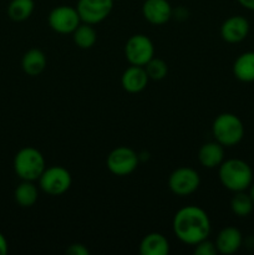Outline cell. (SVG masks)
Here are the masks:
<instances>
[{
    "label": "cell",
    "mask_w": 254,
    "mask_h": 255,
    "mask_svg": "<svg viewBox=\"0 0 254 255\" xmlns=\"http://www.w3.org/2000/svg\"><path fill=\"white\" fill-rule=\"evenodd\" d=\"M172 229L182 243L196 246L211 234V219L199 207L187 206L174 214Z\"/></svg>",
    "instance_id": "6da1fadb"
},
{
    "label": "cell",
    "mask_w": 254,
    "mask_h": 255,
    "mask_svg": "<svg viewBox=\"0 0 254 255\" xmlns=\"http://www.w3.org/2000/svg\"><path fill=\"white\" fill-rule=\"evenodd\" d=\"M219 181L224 188L232 192L248 189L253 182V171L243 159L231 158L223 161L219 166Z\"/></svg>",
    "instance_id": "7a4b0ae2"
},
{
    "label": "cell",
    "mask_w": 254,
    "mask_h": 255,
    "mask_svg": "<svg viewBox=\"0 0 254 255\" xmlns=\"http://www.w3.org/2000/svg\"><path fill=\"white\" fill-rule=\"evenodd\" d=\"M214 139L223 147H233L244 137V125L237 115L224 112L218 115L212 125Z\"/></svg>",
    "instance_id": "3957f363"
},
{
    "label": "cell",
    "mask_w": 254,
    "mask_h": 255,
    "mask_svg": "<svg viewBox=\"0 0 254 255\" xmlns=\"http://www.w3.org/2000/svg\"><path fill=\"white\" fill-rule=\"evenodd\" d=\"M45 168L44 156L34 147H24L15 154L14 171L22 181H39Z\"/></svg>",
    "instance_id": "277c9868"
},
{
    "label": "cell",
    "mask_w": 254,
    "mask_h": 255,
    "mask_svg": "<svg viewBox=\"0 0 254 255\" xmlns=\"http://www.w3.org/2000/svg\"><path fill=\"white\" fill-rule=\"evenodd\" d=\"M72 183L70 172L61 166L45 168L39 178V186L49 196H61L66 193Z\"/></svg>",
    "instance_id": "5b68a950"
},
{
    "label": "cell",
    "mask_w": 254,
    "mask_h": 255,
    "mask_svg": "<svg viewBox=\"0 0 254 255\" xmlns=\"http://www.w3.org/2000/svg\"><path fill=\"white\" fill-rule=\"evenodd\" d=\"M125 56L134 66H144L154 56V46L147 35H132L125 45Z\"/></svg>",
    "instance_id": "8992f818"
},
{
    "label": "cell",
    "mask_w": 254,
    "mask_h": 255,
    "mask_svg": "<svg viewBox=\"0 0 254 255\" xmlns=\"http://www.w3.org/2000/svg\"><path fill=\"white\" fill-rule=\"evenodd\" d=\"M138 162L139 157L133 149L121 146L110 152L106 159V166L112 174L124 177L136 171Z\"/></svg>",
    "instance_id": "52a82bcc"
},
{
    "label": "cell",
    "mask_w": 254,
    "mask_h": 255,
    "mask_svg": "<svg viewBox=\"0 0 254 255\" xmlns=\"http://www.w3.org/2000/svg\"><path fill=\"white\" fill-rule=\"evenodd\" d=\"M201 177L196 169L191 167H179L174 169L168 178V187L172 193L179 197L191 196L198 189Z\"/></svg>",
    "instance_id": "ba28073f"
},
{
    "label": "cell",
    "mask_w": 254,
    "mask_h": 255,
    "mask_svg": "<svg viewBox=\"0 0 254 255\" xmlns=\"http://www.w3.org/2000/svg\"><path fill=\"white\" fill-rule=\"evenodd\" d=\"M50 27L59 34H72L81 24V19L76 7L69 5H60L50 11L47 17Z\"/></svg>",
    "instance_id": "9c48e42d"
},
{
    "label": "cell",
    "mask_w": 254,
    "mask_h": 255,
    "mask_svg": "<svg viewBox=\"0 0 254 255\" xmlns=\"http://www.w3.org/2000/svg\"><path fill=\"white\" fill-rule=\"evenodd\" d=\"M115 0H79L76 10L82 22L99 24L104 21L112 11Z\"/></svg>",
    "instance_id": "30bf717a"
},
{
    "label": "cell",
    "mask_w": 254,
    "mask_h": 255,
    "mask_svg": "<svg viewBox=\"0 0 254 255\" xmlns=\"http://www.w3.org/2000/svg\"><path fill=\"white\" fill-rule=\"evenodd\" d=\"M249 34V21L241 15L228 17L221 26V36L229 44L243 41Z\"/></svg>",
    "instance_id": "8fae6325"
},
{
    "label": "cell",
    "mask_w": 254,
    "mask_h": 255,
    "mask_svg": "<svg viewBox=\"0 0 254 255\" xmlns=\"http://www.w3.org/2000/svg\"><path fill=\"white\" fill-rule=\"evenodd\" d=\"M142 15L152 25H163L172 17V6L167 0H144Z\"/></svg>",
    "instance_id": "7c38bea8"
},
{
    "label": "cell",
    "mask_w": 254,
    "mask_h": 255,
    "mask_svg": "<svg viewBox=\"0 0 254 255\" xmlns=\"http://www.w3.org/2000/svg\"><path fill=\"white\" fill-rule=\"evenodd\" d=\"M149 77L143 66L131 65L124 71L121 77V85L125 91L129 94H138L147 87Z\"/></svg>",
    "instance_id": "4fadbf2b"
},
{
    "label": "cell",
    "mask_w": 254,
    "mask_h": 255,
    "mask_svg": "<svg viewBox=\"0 0 254 255\" xmlns=\"http://www.w3.org/2000/svg\"><path fill=\"white\" fill-rule=\"evenodd\" d=\"M243 243V237L236 227H226L218 233L216 239V247L218 253L232 255L239 251Z\"/></svg>",
    "instance_id": "5bb4252c"
},
{
    "label": "cell",
    "mask_w": 254,
    "mask_h": 255,
    "mask_svg": "<svg viewBox=\"0 0 254 255\" xmlns=\"http://www.w3.org/2000/svg\"><path fill=\"white\" fill-rule=\"evenodd\" d=\"M198 161L204 168H217L224 161V147L217 141L202 144L198 151Z\"/></svg>",
    "instance_id": "9a60e30c"
},
{
    "label": "cell",
    "mask_w": 254,
    "mask_h": 255,
    "mask_svg": "<svg viewBox=\"0 0 254 255\" xmlns=\"http://www.w3.org/2000/svg\"><path fill=\"white\" fill-rule=\"evenodd\" d=\"M139 253L142 255H167L169 253L168 239L156 232L147 234L139 244Z\"/></svg>",
    "instance_id": "2e32d148"
},
{
    "label": "cell",
    "mask_w": 254,
    "mask_h": 255,
    "mask_svg": "<svg viewBox=\"0 0 254 255\" xmlns=\"http://www.w3.org/2000/svg\"><path fill=\"white\" fill-rule=\"evenodd\" d=\"M47 60L44 52L39 49H31L22 56L21 67L29 76H39L46 67Z\"/></svg>",
    "instance_id": "e0dca14e"
},
{
    "label": "cell",
    "mask_w": 254,
    "mask_h": 255,
    "mask_svg": "<svg viewBox=\"0 0 254 255\" xmlns=\"http://www.w3.org/2000/svg\"><path fill=\"white\" fill-rule=\"evenodd\" d=\"M233 74L242 82H254V51L239 55L233 64Z\"/></svg>",
    "instance_id": "ac0fdd59"
},
{
    "label": "cell",
    "mask_w": 254,
    "mask_h": 255,
    "mask_svg": "<svg viewBox=\"0 0 254 255\" xmlns=\"http://www.w3.org/2000/svg\"><path fill=\"white\" fill-rule=\"evenodd\" d=\"M15 201L22 208H29L36 203L39 198L37 187L31 181H22L15 189Z\"/></svg>",
    "instance_id": "d6986e66"
},
{
    "label": "cell",
    "mask_w": 254,
    "mask_h": 255,
    "mask_svg": "<svg viewBox=\"0 0 254 255\" xmlns=\"http://www.w3.org/2000/svg\"><path fill=\"white\" fill-rule=\"evenodd\" d=\"M72 39L80 49H90L97 41V32L91 24L82 22L72 32Z\"/></svg>",
    "instance_id": "ffe728a7"
},
{
    "label": "cell",
    "mask_w": 254,
    "mask_h": 255,
    "mask_svg": "<svg viewBox=\"0 0 254 255\" xmlns=\"http://www.w3.org/2000/svg\"><path fill=\"white\" fill-rule=\"evenodd\" d=\"M34 0H11L7 6V15L14 21H25L34 11Z\"/></svg>",
    "instance_id": "44dd1931"
},
{
    "label": "cell",
    "mask_w": 254,
    "mask_h": 255,
    "mask_svg": "<svg viewBox=\"0 0 254 255\" xmlns=\"http://www.w3.org/2000/svg\"><path fill=\"white\" fill-rule=\"evenodd\" d=\"M231 209L237 217H248L253 212L254 203L249 194L244 193V191L236 192L231 201Z\"/></svg>",
    "instance_id": "7402d4cb"
},
{
    "label": "cell",
    "mask_w": 254,
    "mask_h": 255,
    "mask_svg": "<svg viewBox=\"0 0 254 255\" xmlns=\"http://www.w3.org/2000/svg\"><path fill=\"white\" fill-rule=\"evenodd\" d=\"M143 67L146 70L147 75H148L149 80H153V81H161L168 74L167 64L162 59H158V57L153 56Z\"/></svg>",
    "instance_id": "603a6c76"
},
{
    "label": "cell",
    "mask_w": 254,
    "mask_h": 255,
    "mask_svg": "<svg viewBox=\"0 0 254 255\" xmlns=\"http://www.w3.org/2000/svg\"><path fill=\"white\" fill-rule=\"evenodd\" d=\"M193 253L196 255H216L218 251H217L216 243H212L208 239H204L194 246Z\"/></svg>",
    "instance_id": "cb8c5ba5"
},
{
    "label": "cell",
    "mask_w": 254,
    "mask_h": 255,
    "mask_svg": "<svg viewBox=\"0 0 254 255\" xmlns=\"http://www.w3.org/2000/svg\"><path fill=\"white\" fill-rule=\"evenodd\" d=\"M66 253L70 255H89L90 251L84 246V244L75 243L71 244V246L66 249Z\"/></svg>",
    "instance_id": "d4e9b609"
},
{
    "label": "cell",
    "mask_w": 254,
    "mask_h": 255,
    "mask_svg": "<svg viewBox=\"0 0 254 255\" xmlns=\"http://www.w3.org/2000/svg\"><path fill=\"white\" fill-rule=\"evenodd\" d=\"M9 252V246H7V241L5 237L0 233V255H5Z\"/></svg>",
    "instance_id": "484cf974"
},
{
    "label": "cell",
    "mask_w": 254,
    "mask_h": 255,
    "mask_svg": "<svg viewBox=\"0 0 254 255\" xmlns=\"http://www.w3.org/2000/svg\"><path fill=\"white\" fill-rule=\"evenodd\" d=\"M238 2L246 9L254 11V0H238Z\"/></svg>",
    "instance_id": "4316f807"
},
{
    "label": "cell",
    "mask_w": 254,
    "mask_h": 255,
    "mask_svg": "<svg viewBox=\"0 0 254 255\" xmlns=\"http://www.w3.org/2000/svg\"><path fill=\"white\" fill-rule=\"evenodd\" d=\"M249 196L252 197V201H253V203H254V183L251 186V192H249Z\"/></svg>",
    "instance_id": "83f0119b"
}]
</instances>
